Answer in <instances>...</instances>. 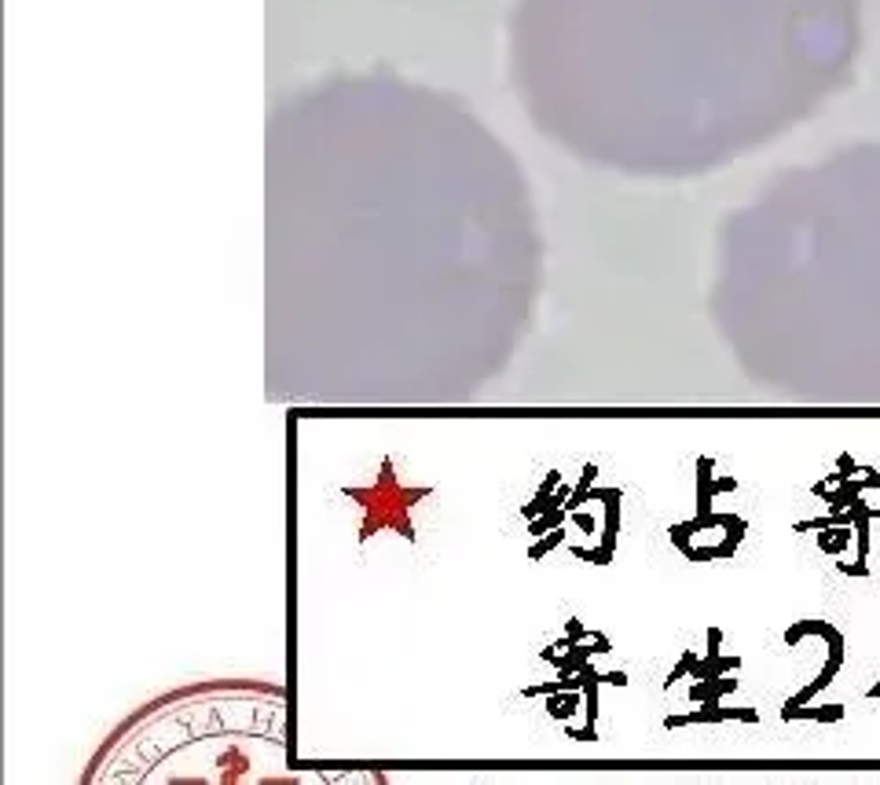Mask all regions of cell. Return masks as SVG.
<instances>
[{
	"label": "cell",
	"mask_w": 880,
	"mask_h": 785,
	"mask_svg": "<svg viewBox=\"0 0 880 785\" xmlns=\"http://www.w3.org/2000/svg\"><path fill=\"white\" fill-rule=\"evenodd\" d=\"M851 19L855 0H528L521 67L569 140L686 166L800 111Z\"/></svg>",
	"instance_id": "1"
}]
</instances>
